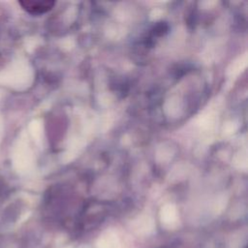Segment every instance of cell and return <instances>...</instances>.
Returning <instances> with one entry per match:
<instances>
[{
    "label": "cell",
    "instance_id": "obj_1",
    "mask_svg": "<svg viewBox=\"0 0 248 248\" xmlns=\"http://www.w3.org/2000/svg\"><path fill=\"white\" fill-rule=\"evenodd\" d=\"M19 4L24 10L33 15H41L50 11L55 2L53 1H20Z\"/></svg>",
    "mask_w": 248,
    "mask_h": 248
}]
</instances>
